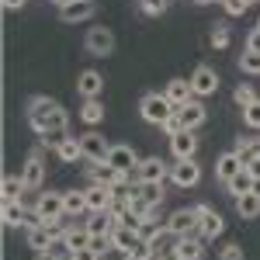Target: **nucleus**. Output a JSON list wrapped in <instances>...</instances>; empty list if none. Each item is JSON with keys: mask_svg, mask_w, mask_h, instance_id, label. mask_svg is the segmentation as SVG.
<instances>
[{"mask_svg": "<svg viewBox=\"0 0 260 260\" xmlns=\"http://www.w3.org/2000/svg\"><path fill=\"white\" fill-rule=\"evenodd\" d=\"M28 125H31L39 136H49V132H56V128H66V125H70V115H66V108H62L59 101L39 94V98L28 101Z\"/></svg>", "mask_w": 260, "mask_h": 260, "instance_id": "obj_1", "label": "nucleus"}, {"mask_svg": "<svg viewBox=\"0 0 260 260\" xmlns=\"http://www.w3.org/2000/svg\"><path fill=\"white\" fill-rule=\"evenodd\" d=\"M167 174H170V167L160 160V156H146V160H139V167H136V184H142V187H163V180H167Z\"/></svg>", "mask_w": 260, "mask_h": 260, "instance_id": "obj_2", "label": "nucleus"}, {"mask_svg": "<svg viewBox=\"0 0 260 260\" xmlns=\"http://www.w3.org/2000/svg\"><path fill=\"white\" fill-rule=\"evenodd\" d=\"M139 111H142V118L149 121V125H163V121L170 118L177 108L170 104V98H167V94H146V98H142V104H139Z\"/></svg>", "mask_w": 260, "mask_h": 260, "instance_id": "obj_3", "label": "nucleus"}, {"mask_svg": "<svg viewBox=\"0 0 260 260\" xmlns=\"http://www.w3.org/2000/svg\"><path fill=\"white\" fill-rule=\"evenodd\" d=\"M62 215H66V198H62V191L39 194V201H35V219L39 222H59Z\"/></svg>", "mask_w": 260, "mask_h": 260, "instance_id": "obj_4", "label": "nucleus"}, {"mask_svg": "<svg viewBox=\"0 0 260 260\" xmlns=\"http://www.w3.org/2000/svg\"><path fill=\"white\" fill-rule=\"evenodd\" d=\"M118 229V219H115V208L111 212H90V222H87V233L94 236V246L101 243H111V233Z\"/></svg>", "mask_w": 260, "mask_h": 260, "instance_id": "obj_5", "label": "nucleus"}, {"mask_svg": "<svg viewBox=\"0 0 260 260\" xmlns=\"http://www.w3.org/2000/svg\"><path fill=\"white\" fill-rule=\"evenodd\" d=\"M167 229H170V236H177V240L194 236V233H198V212H194V208H177V212L167 219Z\"/></svg>", "mask_w": 260, "mask_h": 260, "instance_id": "obj_6", "label": "nucleus"}, {"mask_svg": "<svg viewBox=\"0 0 260 260\" xmlns=\"http://www.w3.org/2000/svg\"><path fill=\"white\" fill-rule=\"evenodd\" d=\"M80 149H83V160L87 163H104L108 153H111V142L104 139L101 132H87V136H80Z\"/></svg>", "mask_w": 260, "mask_h": 260, "instance_id": "obj_7", "label": "nucleus"}, {"mask_svg": "<svg viewBox=\"0 0 260 260\" xmlns=\"http://www.w3.org/2000/svg\"><path fill=\"white\" fill-rule=\"evenodd\" d=\"M194 212H198V236L201 240H215V236H222L225 222H222L219 212H212L208 205H194Z\"/></svg>", "mask_w": 260, "mask_h": 260, "instance_id": "obj_8", "label": "nucleus"}, {"mask_svg": "<svg viewBox=\"0 0 260 260\" xmlns=\"http://www.w3.org/2000/svg\"><path fill=\"white\" fill-rule=\"evenodd\" d=\"M83 194H87V208L90 212H111L115 201H118V191L115 187H104V184H90Z\"/></svg>", "mask_w": 260, "mask_h": 260, "instance_id": "obj_9", "label": "nucleus"}, {"mask_svg": "<svg viewBox=\"0 0 260 260\" xmlns=\"http://www.w3.org/2000/svg\"><path fill=\"white\" fill-rule=\"evenodd\" d=\"M87 52L90 56H111L115 52V35H111V28H90L87 31Z\"/></svg>", "mask_w": 260, "mask_h": 260, "instance_id": "obj_10", "label": "nucleus"}, {"mask_svg": "<svg viewBox=\"0 0 260 260\" xmlns=\"http://www.w3.org/2000/svg\"><path fill=\"white\" fill-rule=\"evenodd\" d=\"M191 87H194V98H212L219 90V73L212 66H198L191 73Z\"/></svg>", "mask_w": 260, "mask_h": 260, "instance_id": "obj_11", "label": "nucleus"}, {"mask_svg": "<svg viewBox=\"0 0 260 260\" xmlns=\"http://www.w3.org/2000/svg\"><path fill=\"white\" fill-rule=\"evenodd\" d=\"M98 14V0H70L66 7H59V18L66 24H77V21H90Z\"/></svg>", "mask_w": 260, "mask_h": 260, "instance_id": "obj_12", "label": "nucleus"}, {"mask_svg": "<svg viewBox=\"0 0 260 260\" xmlns=\"http://www.w3.org/2000/svg\"><path fill=\"white\" fill-rule=\"evenodd\" d=\"M115 170H121V174H136V167H139V156H136V149L132 146H125V142H118V146H111V153H108V160Z\"/></svg>", "mask_w": 260, "mask_h": 260, "instance_id": "obj_13", "label": "nucleus"}, {"mask_svg": "<svg viewBox=\"0 0 260 260\" xmlns=\"http://www.w3.org/2000/svg\"><path fill=\"white\" fill-rule=\"evenodd\" d=\"M170 180H174L177 187H194L201 180V167L194 160H177L170 167Z\"/></svg>", "mask_w": 260, "mask_h": 260, "instance_id": "obj_14", "label": "nucleus"}, {"mask_svg": "<svg viewBox=\"0 0 260 260\" xmlns=\"http://www.w3.org/2000/svg\"><path fill=\"white\" fill-rule=\"evenodd\" d=\"M21 180H24L28 191L42 187V180H45V160H42V153H31V156L24 160V167H21Z\"/></svg>", "mask_w": 260, "mask_h": 260, "instance_id": "obj_15", "label": "nucleus"}, {"mask_svg": "<svg viewBox=\"0 0 260 260\" xmlns=\"http://www.w3.org/2000/svg\"><path fill=\"white\" fill-rule=\"evenodd\" d=\"M170 153H174V160H194V153H198V136H194L191 128L177 132V136L170 139Z\"/></svg>", "mask_w": 260, "mask_h": 260, "instance_id": "obj_16", "label": "nucleus"}, {"mask_svg": "<svg viewBox=\"0 0 260 260\" xmlns=\"http://www.w3.org/2000/svg\"><path fill=\"white\" fill-rule=\"evenodd\" d=\"M77 94L83 101H94L104 94V77H101L98 70H83L80 77H77Z\"/></svg>", "mask_w": 260, "mask_h": 260, "instance_id": "obj_17", "label": "nucleus"}, {"mask_svg": "<svg viewBox=\"0 0 260 260\" xmlns=\"http://www.w3.org/2000/svg\"><path fill=\"white\" fill-rule=\"evenodd\" d=\"M177 115H180V125L184 128H201L205 125V118H208V111H205V104H201V98H191L184 108H177Z\"/></svg>", "mask_w": 260, "mask_h": 260, "instance_id": "obj_18", "label": "nucleus"}, {"mask_svg": "<svg viewBox=\"0 0 260 260\" xmlns=\"http://www.w3.org/2000/svg\"><path fill=\"white\" fill-rule=\"evenodd\" d=\"M163 94L170 98V104H174V108H184L187 101L194 98V87H191V80H184V77H174V80H167Z\"/></svg>", "mask_w": 260, "mask_h": 260, "instance_id": "obj_19", "label": "nucleus"}, {"mask_svg": "<svg viewBox=\"0 0 260 260\" xmlns=\"http://www.w3.org/2000/svg\"><path fill=\"white\" fill-rule=\"evenodd\" d=\"M139 240H142V236H139V225H118V229L111 233V246H115V250H121L125 257L139 246Z\"/></svg>", "mask_w": 260, "mask_h": 260, "instance_id": "obj_20", "label": "nucleus"}, {"mask_svg": "<svg viewBox=\"0 0 260 260\" xmlns=\"http://www.w3.org/2000/svg\"><path fill=\"white\" fill-rule=\"evenodd\" d=\"M24 236H28V246H31V250H39V253H45L56 233H52V229H49L45 222H39V219H35L31 225H28V229H24Z\"/></svg>", "mask_w": 260, "mask_h": 260, "instance_id": "obj_21", "label": "nucleus"}, {"mask_svg": "<svg viewBox=\"0 0 260 260\" xmlns=\"http://www.w3.org/2000/svg\"><path fill=\"white\" fill-rule=\"evenodd\" d=\"M0 219H4V225H11V229H18V225H24V229H28V225L35 222L28 212H24V205H21V201H4Z\"/></svg>", "mask_w": 260, "mask_h": 260, "instance_id": "obj_22", "label": "nucleus"}, {"mask_svg": "<svg viewBox=\"0 0 260 260\" xmlns=\"http://www.w3.org/2000/svg\"><path fill=\"white\" fill-rule=\"evenodd\" d=\"M243 170V160H240V153L233 149V153H222L219 160H215V177L225 184V180H233L236 174Z\"/></svg>", "mask_w": 260, "mask_h": 260, "instance_id": "obj_23", "label": "nucleus"}, {"mask_svg": "<svg viewBox=\"0 0 260 260\" xmlns=\"http://www.w3.org/2000/svg\"><path fill=\"white\" fill-rule=\"evenodd\" d=\"M253 180H257V177L243 167L233 180H225V191H229V194H236V198H243V194H250V191H253Z\"/></svg>", "mask_w": 260, "mask_h": 260, "instance_id": "obj_24", "label": "nucleus"}, {"mask_svg": "<svg viewBox=\"0 0 260 260\" xmlns=\"http://www.w3.org/2000/svg\"><path fill=\"white\" fill-rule=\"evenodd\" d=\"M177 253L184 260H201L205 257V240H194V236H184V240H177Z\"/></svg>", "mask_w": 260, "mask_h": 260, "instance_id": "obj_25", "label": "nucleus"}, {"mask_svg": "<svg viewBox=\"0 0 260 260\" xmlns=\"http://www.w3.org/2000/svg\"><path fill=\"white\" fill-rule=\"evenodd\" d=\"M24 191H28V187H24L21 174H7V177H4V184H0L4 201H21V194H24Z\"/></svg>", "mask_w": 260, "mask_h": 260, "instance_id": "obj_26", "label": "nucleus"}, {"mask_svg": "<svg viewBox=\"0 0 260 260\" xmlns=\"http://www.w3.org/2000/svg\"><path fill=\"white\" fill-rule=\"evenodd\" d=\"M56 156H59L62 163H77V160H83V149H80V139H66L56 146Z\"/></svg>", "mask_w": 260, "mask_h": 260, "instance_id": "obj_27", "label": "nucleus"}, {"mask_svg": "<svg viewBox=\"0 0 260 260\" xmlns=\"http://www.w3.org/2000/svg\"><path fill=\"white\" fill-rule=\"evenodd\" d=\"M66 243H70V250L77 253V250H87V246H94V236L87 233V225H73V229H66Z\"/></svg>", "mask_w": 260, "mask_h": 260, "instance_id": "obj_28", "label": "nucleus"}, {"mask_svg": "<svg viewBox=\"0 0 260 260\" xmlns=\"http://www.w3.org/2000/svg\"><path fill=\"white\" fill-rule=\"evenodd\" d=\"M236 212H240V219H257L260 215V194H243V198H236Z\"/></svg>", "mask_w": 260, "mask_h": 260, "instance_id": "obj_29", "label": "nucleus"}, {"mask_svg": "<svg viewBox=\"0 0 260 260\" xmlns=\"http://www.w3.org/2000/svg\"><path fill=\"white\" fill-rule=\"evenodd\" d=\"M236 153H240L243 167H246V163H253V160H260V139H257V136L240 139V142H236Z\"/></svg>", "mask_w": 260, "mask_h": 260, "instance_id": "obj_30", "label": "nucleus"}, {"mask_svg": "<svg viewBox=\"0 0 260 260\" xmlns=\"http://www.w3.org/2000/svg\"><path fill=\"white\" fill-rule=\"evenodd\" d=\"M62 198H66V215H83V212H90L83 191H62Z\"/></svg>", "mask_w": 260, "mask_h": 260, "instance_id": "obj_31", "label": "nucleus"}, {"mask_svg": "<svg viewBox=\"0 0 260 260\" xmlns=\"http://www.w3.org/2000/svg\"><path fill=\"white\" fill-rule=\"evenodd\" d=\"M101 118H104V104H101V98L83 101V108H80V121H87V125H98Z\"/></svg>", "mask_w": 260, "mask_h": 260, "instance_id": "obj_32", "label": "nucleus"}, {"mask_svg": "<svg viewBox=\"0 0 260 260\" xmlns=\"http://www.w3.org/2000/svg\"><path fill=\"white\" fill-rule=\"evenodd\" d=\"M233 101L246 108V104H253L257 101V90H253V83H236V90H233Z\"/></svg>", "mask_w": 260, "mask_h": 260, "instance_id": "obj_33", "label": "nucleus"}, {"mask_svg": "<svg viewBox=\"0 0 260 260\" xmlns=\"http://www.w3.org/2000/svg\"><path fill=\"white\" fill-rule=\"evenodd\" d=\"M243 125H246V128H253V132H260V98L253 101V104H246V108H243Z\"/></svg>", "mask_w": 260, "mask_h": 260, "instance_id": "obj_34", "label": "nucleus"}, {"mask_svg": "<svg viewBox=\"0 0 260 260\" xmlns=\"http://www.w3.org/2000/svg\"><path fill=\"white\" fill-rule=\"evenodd\" d=\"M240 70L250 73V77H257L260 73V52H250V49H246V52L240 56Z\"/></svg>", "mask_w": 260, "mask_h": 260, "instance_id": "obj_35", "label": "nucleus"}, {"mask_svg": "<svg viewBox=\"0 0 260 260\" xmlns=\"http://www.w3.org/2000/svg\"><path fill=\"white\" fill-rule=\"evenodd\" d=\"M229 42H233L229 28H225V24H215V28H212V49H229Z\"/></svg>", "mask_w": 260, "mask_h": 260, "instance_id": "obj_36", "label": "nucleus"}, {"mask_svg": "<svg viewBox=\"0 0 260 260\" xmlns=\"http://www.w3.org/2000/svg\"><path fill=\"white\" fill-rule=\"evenodd\" d=\"M139 7H142V14H149V18H160L163 11L170 7V0H139Z\"/></svg>", "mask_w": 260, "mask_h": 260, "instance_id": "obj_37", "label": "nucleus"}, {"mask_svg": "<svg viewBox=\"0 0 260 260\" xmlns=\"http://www.w3.org/2000/svg\"><path fill=\"white\" fill-rule=\"evenodd\" d=\"M160 128H163V132H167V136H170V139H174L177 132H184V125H180V115H177V111H174V115H170V118L163 121Z\"/></svg>", "mask_w": 260, "mask_h": 260, "instance_id": "obj_38", "label": "nucleus"}, {"mask_svg": "<svg viewBox=\"0 0 260 260\" xmlns=\"http://www.w3.org/2000/svg\"><path fill=\"white\" fill-rule=\"evenodd\" d=\"M219 260H243V246H240V243H229V246H222Z\"/></svg>", "mask_w": 260, "mask_h": 260, "instance_id": "obj_39", "label": "nucleus"}, {"mask_svg": "<svg viewBox=\"0 0 260 260\" xmlns=\"http://www.w3.org/2000/svg\"><path fill=\"white\" fill-rule=\"evenodd\" d=\"M222 4H225V14H233V18H240L243 11H246V7H250V4H246V0H222Z\"/></svg>", "mask_w": 260, "mask_h": 260, "instance_id": "obj_40", "label": "nucleus"}, {"mask_svg": "<svg viewBox=\"0 0 260 260\" xmlns=\"http://www.w3.org/2000/svg\"><path fill=\"white\" fill-rule=\"evenodd\" d=\"M73 260H101V246H87V250H77Z\"/></svg>", "mask_w": 260, "mask_h": 260, "instance_id": "obj_41", "label": "nucleus"}, {"mask_svg": "<svg viewBox=\"0 0 260 260\" xmlns=\"http://www.w3.org/2000/svg\"><path fill=\"white\" fill-rule=\"evenodd\" d=\"M246 49H250V52H260V28H253V31L246 35Z\"/></svg>", "mask_w": 260, "mask_h": 260, "instance_id": "obj_42", "label": "nucleus"}, {"mask_svg": "<svg viewBox=\"0 0 260 260\" xmlns=\"http://www.w3.org/2000/svg\"><path fill=\"white\" fill-rule=\"evenodd\" d=\"M160 260H184L177 253V246H174V250H160Z\"/></svg>", "mask_w": 260, "mask_h": 260, "instance_id": "obj_43", "label": "nucleus"}, {"mask_svg": "<svg viewBox=\"0 0 260 260\" xmlns=\"http://www.w3.org/2000/svg\"><path fill=\"white\" fill-rule=\"evenodd\" d=\"M24 4H28V0H4V7H7V11H18V7H24Z\"/></svg>", "mask_w": 260, "mask_h": 260, "instance_id": "obj_44", "label": "nucleus"}, {"mask_svg": "<svg viewBox=\"0 0 260 260\" xmlns=\"http://www.w3.org/2000/svg\"><path fill=\"white\" fill-rule=\"evenodd\" d=\"M246 170L253 174V177H260V160H253V163H246Z\"/></svg>", "mask_w": 260, "mask_h": 260, "instance_id": "obj_45", "label": "nucleus"}, {"mask_svg": "<svg viewBox=\"0 0 260 260\" xmlns=\"http://www.w3.org/2000/svg\"><path fill=\"white\" fill-rule=\"evenodd\" d=\"M253 194H260V177H257V180H253Z\"/></svg>", "mask_w": 260, "mask_h": 260, "instance_id": "obj_46", "label": "nucleus"}, {"mask_svg": "<svg viewBox=\"0 0 260 260\" xmlns=\"http://www.w3.org/2000/svg\"><path fill=\"white\" fill-rule=\"evenodd\" d=\"M52 4H56V7H66V4H70V0H52Z\"/></svg>", "mask_w": 260, "mask_h": 260, "instance_id": "obj_47", "label": "nucleus"}, {"mask_svg": "<svg viewBox=\"0 0 260 260\" xmlns=\"http://www.w3.org/2000/svg\"><path fill=\"white\" fill-rule=\"evenodd\" d=\"M194 4H212V0H194Z\"/></svg>", "mask_w": 260, "mask_h": 260, "instance_id": "obj_48", "label": "nucleus"}, {"mask_svg": "<svg viewBox=\"0 0 260 260\" xmlns=\"http://www.w3.org/2000/svg\"><path fill=\"white\" fill-rule=\"evenodd\" d=\"M125 260H136V257H125Z\"/></svg>", "mask_w": 260, "mask_h": 260, "instance_id": "obj_49", "label": "nucleus"}, {"mask_svg": "<svg viewBox=\"0 0 260 260\" xmlns=\"http://www.w3.org/2000/svg\"><path fill=\"white\" fill-rule=\"evenodd\" d=\"M257 28H260V21H257Z\"/></svg>", "mask_w": 260, "mask_h": 260, "instance_id": "obj_50", "label": "nucleus"}]
</instances>
